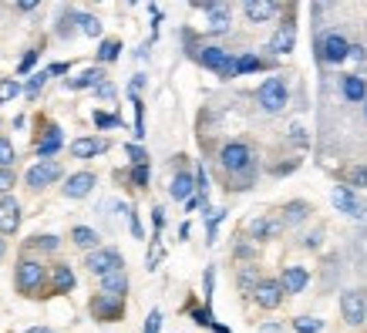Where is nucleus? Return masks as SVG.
Wrapping results in <instances>:
<instances>
[{
	"instance_id": "nucleus-41",
	"label": "nucleus",
	"mask_w": 367,
	"mask_h": 333,
	"mask_svg": "<svg viewBox=\"0 0 367 333\" xmlns=\"http://www.w3.org/2000/svg\"><path fill=\"white\" fill-rule=\"evenodd\" d=\"M34 64H38V51H31V54H27V57L21 61V71H31Z\"/></svg>"
},
{
	"instance_id": "nucleus-37",
	"label": "nucleus",
	"mask_w": 367,
	"mask_h": 333,
	"mask_svg": "<svg viewBox=\"0 0 367 333\" xmlns=\"http://www.w3.org/2000/svg\"><path fill=\"white\" fill-rule=\"evenodd\" d=\"M10 185H14V172H10V168H0V196H3Z\"/></svg>"
},
{
	"instance_id": "nucleus-36",
	"label": "nucleus",
	"mask_w": 367,
	"mask_h": 333,
	"mask_svg": "<svg viewBox=\"0 0 367 333\" xmlns=\"http://www.w3.org/2000/svg\"><path fill=\"white\" fill-rule=\"evenodd\" d=\"M94 125H101V128H118L122 122H118L115 115H105V111H98V115H94Z\"/></svg>"
},
{
	"instance_id": "nucleus-2",
	"label": "nucleus",
	"mask_w": 367,
	"mask_h": 333,
	"mask_svg": "<svg viewBox=\"0 0 367 333\" xmlns=\"http://www.w3.org/2000/svg\"><path fill=\"white\" fill-rule=\"evenodd\" d=\"M196 57H199L203 68H212L219 78H233V75H236V61H233L223 47H203Z\"/></svg>"
},
{
	"instance_id": "nucleus-6",
	"label": "nucleus",
	"mask_w": 367,
	"mask_h": 333,
	"mask_svg": "<svg viewBox=\"0 0 367 333\" xmlns=\"http://www.w3.org/2000/svg\"><path fill=\"white\" fill-rule=\"evenodd\" d=\"M58 178H61V165L51 162V159H41L38 165L27 168V185H31V189H44V185H51V182H58Z\"/></svg>"
},
{
	"instance_id": "nucleus-13",
	"label": "nucleus",
	"mask_w": 367,
	"mask_h": 333,
	"mask_svg": "<svg viewBox=\"0 0 367 333\" xmlns=\"http://www.w3.org/2000/svg\"><path fill=\"white\" fill-rule=\"evenodd\" d=\"M243 14H246V21L263 24V21H270V17L277 14V3H270V0H246Z\"/></svg>"
},
{
	"instance_id": "nucleus-28",
	"label": "nucleus",
	"mask_w": 367,
	"mask_h": 333,
	"mask_svg": "<svg viewBox=\"0 0 367 333\" xmlns=\"http://www.w3.org/2000/svg\"><path fill=\"white\" fill-rule=\"evenodd\" d=\"M118 51H122V44L118 41H105L101 44V51H98V61H115Z\"/></svg>"
},
{
	"instance_id": "nucleus-40",
	"label": "nucleus",
	"mask_w": 367,
	"mask_h": 333,
	"mask_svg": "<svg viewBox=\"0 0 367 333\" xmlns=\"http://www.w3.org/2000/svg\"><path fill=\"white\" fill-rule=\"evenodd\" d=\"M290 138H293L296 145H307V135H303V128H300V125H293V128H290Z\"/></svg>"
},
{
	"instance_id": "nucleus-22",
	"label": "nucleus",
	"mask_w": 367,
	"mask_h": 333,
	"mask_svg": "<svg viewBox=\"0 0 367 333\" xmlns=\"http://www.w3.org/2000/svg\"><path fill=\"white\" fill-rule=\"evenodd\" d=\"M344 98H347V101H364L367 84L361 81V78H344Z\"/></svg>"
},
{
	"instance_id": "nucleus-32",
	"label": "nucleus",
	"mask_w": 367,
	"mask_h": 333,
	"mask_svg": "<svg viewBox=\"0 0 367 333\" xmlns=\"http://www.w3.org/2000/svg\"><path fill=\"white\" fill-rule=\"evenodd\" d=\"M10 162H14V145L7 138H0V168H7Z\"/></svg>"
},
{
	"instance_id": "nucleus-45",
	"label": "nucleus",
	"mask_w": 367,
	"mask_h": 333,
	"mask_svg": "<svg viewBox=\"0 0 367 333\" xmlns=\"http://www.w3.org/2000/svg\"><path fill=\"white\" fill-rule=\"evenodd\" d=\"M27 333H51V330H47V327H31Z\"/></svg>"
},
{
	"instance_id": "nucleus-10",
	"label": "nucleus",
	"mask_w": 367,
	"mask_h": 333,
	"mask_svg": "<svg viewBox=\"0 0 367 333\" xmlns=\"http://www.w3.org/2000/svg\"><path fill=\"white\" fill-rule=\"evenodd\" d=\"M253 296H256V303H260L263 310H277V306L283 303V290H280L277 280H263V283H256Z\"/></svg>"
},
{
	"instance_id": "nucleus-33",
	"label": "nucleus",
	"mask_w": 367,
	"mask_h": 333,
	"mask_svg": "<svg viewBox=\"0 0 367 333\" xmlns=\"http://www.w3.org/2000/svg\"><path fill=\"white\" fill-rule=\"evenodd\" d=\"M293 327L300 333H317L320 330V320H307V317H300V320H293Z\"/></svg>"
},
{
	"instance_id": "nucleus-31",
	"label": "nucleus",
	"mask_w": 367,
	"mask_h": 333,
	"mask_svg": "<svg viewBox=\"0 0 367 333\" xmlns=\"http://www.w3.org/2000/svg\"><path fill=\"white\" fill-rule=\"evenodd\" d=\"M260 68V61L253 57V54H243L240 61H236V75H246V71H256Z\"/></svg>"
},
{
	"instance_id": "nucleus-16",
	"label": "nucleus",
	"mask_w": 367,
	"mask_h": 333,
	"mask_svg": "<svg viewBox=\"0 0 367 333\" xmlns=\"http://www.w3.org/2000/svg\"><path fill=\"white\" fill-rule=\"evenodd\" d=\"M205 14H209V31H212V34H223V31H229V7L205 3Z\"/></svg>"
},
{
	"instance_id": "nucleus-25",
	"label": "nucleus",
	"mask_w": 367,
	"mask_h": 333,
	"mask_svg": "<svg viewBox=\"0 0 367 333\" xmlns=\"http://www.w3.org/2000/svg\"><path fill=\"white\" fill-rule=\"evenodd\" d=\"M105 81V75H101V71H98V68H91V71H84L81 78H71V88H98V84Z\"/></svg>"
},
{
	"instance_id": "nucleus-27",
	"label": "nucleus",
	"mask_w": 367,
	"mask_h": 333,
	"mask_svg": "<svg viewBox=\"0 0 367 333\" xmlns=\"http://www.w3.org/2000/svg\"><path fill=\"white\" fill-rule=\"evenodd\" d=\"M17 94H21V84L17 81H10V78H3V81H0V105H3V101H10V98H17Z\"/></svg>"
},
{
	"instance_id": "nucleus-18",
	"label": "nucleus",
	"mask_w": 367,
	"mask_h": 333,
	"mask_svg": "<svg viewBox=\"0 0 367 333\" xmlns=\"http://www.w3.org/2000/svg\"><path fill=\"white\" fill-rule=\"evenodd\" d=\"M293 41H296V27H293V24H283V27L273 34L270 51H273V54H286V51H293Z\"/></svg>"
},
{
	"instance_id": "nucleus-47",
	"label": "nucleus",
	"mask_w": 367,
	"mask_h": 333,
	"mask_svg": "<svg viewBox=\"0 0 367 333\" xmlns=\"http://www.w3.org/2000/svg\"><path fill=\"white\" fill-rule=\"evenodd\" d=\"M364 111H367V105H364Z\"/></svg>"
},
{
	"instance_id": "nucleus-24",
	"label": "nucleus",
	"mask_w": 367,
	"mask_h": 333,
	"mask_svg": "<svg viewBox=\"0 0 367 333\" xmlns=\"http://www.w3.org/2000/svg\"><path fill=\"white\" fill-rule=\"evenodd\" d=\"M58 148H61V131H58V128H51V131H47V138L38 145V155L47 159V155H54Z\"/></svg>"
},
{
	"instance_id": "nucleus-21",
	"label": "nucleus",
	"mask_w": 367,
	"mask_h": 333,
	"mask_svg": "<svg viewBox=\"0 0 367 333\" xmlns=\"http://www.w3.org/2000/svg\"><path fill=\"white\" fill-rule=\"evenodd\" d=\"M172 199H189L192 196V175H175V182L168 185Z\"/></svg>"
},
{
	"instance_id": "nucleus-39",
	"label": "nucleus",
	"mask_w": 367,
	"mask_h": 333,
	"mask_svg": "<svg viewBox=\"0 0 367 333\" xmlns=\"http://www.w3.org/2000/svg\"><path fill=\"white\" fill-rule=\"evenodd\" d=\"M128 155L135 159V165H145V159H149V155H145V152H142L138 145H128Z\"/></svg>"
},
{
	"instance_id": "nucleus-7",
	"label": "nucleus",
	"mask_w": 367,
	"mask_h": 333,
	"mask_svg": "<svg viewBox=\"0 0 367 333\" xmlns=\"http://www.w3.org/2000/svg\"><path fill=\"white\" fill-rule=\"evenodd\" d=\"M340 310H344V320L351 323V327H357V323H364V317H367V299H364V293H344L340 296Z\"/></svg>"
},
{
	"instance_id": "nucleus-38",
	"label": "nucleus",
	"mask_w": 367,
	"mask_h": 333,
	"mask_svg": "<svg viewBox=\"0 0 367 333\" xmlns=\"http://www.w3.org/2000/svg\"><path fill=\"white\" fill-rule=\"evenodd\" d=\"M131 178H135V185H145V182H149V165H135V175H131Z\"/></svg>"
},
{
	"instance_id": "nucleus-1",
	"label": "nucleus",
	"mask_w": 367,
	"mask_h": 333,
	"mask_svg": "<svg viewBox=\"0 0 367 333\" xmlns=\"http://www.w3.org/2000/svg\"><path fill=\"white\" fill-rule=\"evenodd\" d=\"M286 98H290V91H286L283 78H266V81L260 84V105H263V111H270V115L283 111Z\"/></svg>"
},
{
	"instance_id": "nucleus-35",
	"label": "nucleus",
	"mask_w": 367,
	"mask_h": 333,
	"mask_svg": "<svg viewBox=\"0 0 367 333\" xmlns=\"http://www.w3.org/2000/svg\"><path fill=\"white\" fill-rule=\"evenodd\" d=\"M159 327H162V313H159V310H152V313H149V320H145V333H159Z\"/></svg>"
},
{
	"instance_id": "nucleus-46",
	"label": "nucleus",
	"mask_w": 367,
	"mask_h": 333,
	"mask_svg": "<svg viewBox=\"0 0 367 333\" xmlns=\"http://www.w3.org/2000/svg\"><path fill=\"white\" fill-rule=\"evenodd\" d=\"M0 256H3V239H0Z\"/></svg>"
},
{
	"instance_id": "nucleus-5",
	"label": "nucleus",
	"mask_w": 367,
	"mask_h": 333,
	"mask_svg": "<svg viewBox=\"0 0 367 333\" xmlns=\"http://www.w3.org/2000/svg\"><path fill=\"white\" fill-rule=\"evenodd\" d=\"M84 266H88L94 276H105V273H112V269H122L125 263L115 250H94V252H88Z\"/></svg>"
},
{
	"instance_id": "nucleus-9",
	"label": "nucleus",
	"mask_w": 367,
	"mask_h": 333,
	"mask_svg": "<svg viewBox=\"0 0 367 333\" xmlns=\"http://www.w3.org/2000/svg\"><path fill=\"white\" fill-rule=\"evenodd\" d=\"M347 51H351V44L344 34H327L324 41H320V57H324L327 64H340V61H347Z\"/></svg>"
},
{
	"instance_id": "nucleus-23",
	"label": "nucleus",
	"mask_w": 367,
	"mask_h": 333,
	"mask_svg": "<svg viewBox=\"0 0 367 333\" xmlns=\"http://www.w3.org/2000/svg\"><path fill=\"white\" fill-rule=\"evenodd\" d=\"M54 290L58 293L75 290V273H71V266H58V269H54Z\"/></svg>"
},
{
	"instance_id": "nucleus-20",
	"label": "nucleus",
	"mask_w": 367,
	"mask_h": 333,
	"mask_svg": "<svg viewBox=\"0 0 367 333\" xmlns=\"http://www.w3.org/2000/svg\"><path fill=\"white\" fill-rule=\"evenodd\" d=\"M71 239H75V246H81V250H98V243H101V239H98V232H94V229H88V226H78V229H75V232H71Z\"/></svg>"
},
{
	"instance_id": "nucleus-19",
	"label": "nucleus",
	"mask_w": 367,
	"mask_h": 333,
	"mask_svg": "<svg viewBox=\"0 0 367 333\" xmlns=\"http://www.w3.org/2000/svg\"><path fill=\"white\" fill-rule=\"evenodd\" d=\"M249 232H253L256 239H270V236H280V232H283V219H256V222L249 226Z\"/></svg>"
},
{
	"instance_id": "nucleus-26",
	"label": "nucleus",
	"mask_w": 367,
	"mask_h": 333,
	"mask_svg": "<svg viewBox=\"0 0 367 333\" xmlns=\"http://www.w3.org/2000/svg\"><path fill=\"white\" fill-rule=\"evenodd\" d=\"M78 24H81V31L88 34V38H98V34H101V21H98V17H91V14H81V17H78Z\"/></svg>"
},
{
	"instance_id": "nucleus-11",
	"label": "nucleus",
	"mask_w": 367,
	"mask_h": 333,
	"mask_svg": "<svg viewBox=\"0 0 367 333\" xmlns=\"http://www.w3.org/2000/svg\"><path fill=\"white\" fill-rule=\"evenodd\" d=\"M17 226H21V206H17V199L3 196V202H0V232H3V236H14Z\"/></svg>"
},
{
	"instance_id": "nucleus-15",
	"label": "nucleus",
	"mask_w": 367,
	"mask_h": 333,
	"mask_svg": "<svg viewBox=\"0 0 367 333\" xmlns=\"http://www.w3.org/2000/svg\"><path fill=\"white\" fill-rule=\"evenodd\" d=\"M101 152H108L105 138H78V142H71V155L75 159H91V155H101Z\"/></svg>"
},
{
	"instance_id": "nucleus-3",
	"label": "nucleus",
	"mask_w": 367,
	"mask_h": 333,
	"mask_svg": "<svg viewBox=\"0 0 367 333\" xmlns=\"http://www.w3.org/2000/svg\"><path fill=\"white\" fill-rule=\"evenodd\" d=\"M330 199H333V206L340 209V212H347L351 219H364V222H367V202H364V199H357L347 185H337Z\"/></svg>"
},
{
	"instance_id": "nucleus-14",
	"label": "nucleus",
	"mask_w": 367,
	"mask_h": 333,
	"mask_svg": "<svg viewBox=\"0 0 367 333\" xmlns=\"http://www.w3.org/2000/svg\"><path fill=\"white\" fill-rule=\"evenodd\" d=\"M91 189H94V175H91V172H78V175H71V178H68L64 196H68V199H84Z\"/></svg>"
},
{
	"instance_id": "nucleus-43",
	"label": "nucleus",
	"mask_w": 367,
	"mask_h": 333,
	"mask_svg": "<svg viewBox=\"0 0 367 333\" xmlns=\"http://www.w3.org/2000/svg\"><path fill=\"white\" fill-rule=\"evenodd\" d=\"M41 246H44V250H58V239H54V236H44Z\"/></svg>"
},
{
	"instance_id": "nucleus-42",
	"label": "nucleus",
	"mask_w": 367,
	"mask_h": 333,
	"mask_svg": "<svg viewBox=\"0 0 367 333\" xmlns=\"http://www.w3.org/2000/svg\"><path fill=\"white\" fill-rule=\"evenodd\" d=\"M98 94H101V98H115V84L101 81V84H98Z\"/></svg>"
},
{
	"instance_id": "nucleus-17",
	"label": "nucleus",
	"mask_w": 367,
	"mask_h": 333,
	"mask_svg": "<svg viewBox=\"0 0 367 333\" xmlns=\"http://www.w3.org/2000/svg\"><path fill=\"white\" fill-rule=\"evenodd\" d=\"M101 290H105V296H122V293L128 290V276H125V269L105 273V276H101Z\"/></svg>"
},
{
	"instance_id": "nucleus-12",
	"label": "nucleus",
	"mask_w": 367,
	"mask_h": 333,
	"mask_svg": "<svg viewBox=\"0 0 367 333\" xmlns=\"http://www.w3.org/2000/svg\"><path fill=\"white\" fill-rule=\"evenodd\" d=\"M307 269L303 266H286L283 276H280V290L283 293H303V287H307Z\"/></svg>"
},
{
	"instance_id": "nucleus-4",
	"label": "nucleus",
	"mask_w": 367,
	"mask_h": 333,
	"mask_svg": "<svg viewBox=\"0 0 367 333\" xmlns=\"http://www.w3.org/2000/svg\"><path fill=\"white\" fill-rule=\"evenodd\" d=\"M219 162L226 172H246L249 162H253V152L246 148L243 142H233V145H226L223 152H219Z\"/></svg>"
},
{
	"instance_id": "nucleus-34",
	"label": "nucleus",
	"mask_w": 367,
	"mask_h": 333,
	"mask_svg": "<svg viewBox=\"0 0 367 333\" xmlns=\"http://www.w3.org/2000/svg\"><path fill=\"white\" fill-rule=\"evenodd\" d=\"M303 212H307V209L300 206V202L286 206V219H283V226H286V222H300V219H303Z\"/></svg>"
},
{
	"instance_id": "nucleus-44",
	"label": "nucleus",
	"mask_w": 367,
	"mask_h": 333,
	"mask_svg": "<svg viewBox=\"0 0 367 333\" xmlns=\"http://www.w3.org/2000/svg\"><path fill=\"white\" fill-rule=\"evenodd\" d=\"M64 71H68V64H51L47 68V75H64Z\"/></svg>"
},
{
	"instance_id": "nucleus-29",
	"label": "nucleus",
	"mask_w": 367,
	"mask_h": 333,
	"mask_svg": "<svg viewBox=\"0 0 367 333\" xmlns=\"http://www.w3.org/2000/svg\"><path fill=\"white\" fill-rule=\"evenodd\" d=\"M47 78H51L47 71H41V75H34V78L27 81V88H24V91H27V98H38V91L44 88V81H47Z\"/></svg>"
},
{
	"instance_id": "nucleus-30",
	"label": "nucleus",
	"mask_w": 367,
	"mask_h": 333,
	"mask_svg": "<svg viewBox=\"0 0 367 333\" xmlns=\"http://www.w3.org/2000/svg\"><path fill=\"white\" fill-rule=\"evenodd\" d=\"M347 182H351V185H364V189H367V168L364 165H354L351 172H347Z\"/></svg>"
},
{
	"instance_id": "nucleus-8",
	"label": "nucleus",
	"mask_w": 367,
	"mask_h": 333,
	"mask_svg": "<svg viewBox=\"0 0 367 333\" xmlns=\"http://www.w3.org/2000/svg\"><path fill=\"white\" fill-rule=\"evenodd\" d=\"M41 283H44V266L38 259H24V263L17 266V287L24 293H34Z\"/></svg>"
}]
</instances>
